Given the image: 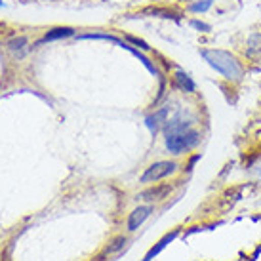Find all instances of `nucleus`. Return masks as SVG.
<instances>
[{
  "instance_id": "7",
  "label": "nucleus",
  "mask_w": 261,
  "mask_h": 261,
  "mask_svg": "<svg viewBox=\"0 0 261 261\" xmlns=\"http://www.w3.org/2000/svg\"><path fill=\"white\" fill-rule=\"evenodd\" d=\"M168 193H170V185H159V187H151V189H147V191H143L138 198L152 202V200H160V198H164Z\"/></svg>"
},
{
  "instance_id": "14",
  "label": "nucleus",
  "mask_w": 261,
  "mask_h": 261,
  "mask_svg": "<svg viewBox=\"0 0 261 261\" xmlns=\"http://www.w3.org/2000/svg\"><path fill=\"white\" fill-rule=\"evenodd\" d=\"M124 246H126V239L120 237V239H116L115 242L107 248V254H113V252H116V250H120V248H124Z\"/></svg>"
},
{
  "instance_id": "17",
  "label": "nucleus",
  "mask_w": 261,
  "mask_h": 261,
  "mask_svg": "<svg viewBox=\"0 0 261 261\" xmlns=\"http://www.w3.org/2000/svg\"><path fill=\"white\" fill-rule=\"evenodd\" d=\"M128 40H130V42H134V44H138V46L141 48V50H149V46H147V44L143 42V40H139V38H136V37H128Z\"/></svg>"
},
{
  "instance_id": "15",
  "label": "nucleus",
  "mask_w": 261,
  "mask_h": 261,
  "mask_svg": "<svg viewBox=\"0 0 261 261\" xmlns=\"http://www.w3.org/2000/svg\"><path fill=\"white\" fill-rule=\"evenodd\" d=\"M147 14H160L162 17H175V15H172V12H168V10H159V8L147 10Z\"/></svg>"
},
{
  "instance_id": "10",
  "label": "nucleus",
  "mask_w": 261,
  "mask_h": 261,
  "mask_svg": "<svg viewBox=\"0 0 261 261\" xmlns=\"http://www.w3.org/2000/svg\"><path fill=\"white\" fill-rule=\"evenodd\" d=\"M246 50L250 56H261V33H255L248 38Z\"/></svg>"
},
{
  "instance_id": "11",
  "label": "nucleus",
  "mask_w": 261,
  "mask_h": 261,
  "mask_svg": "<svg viewBox=\"0 0 261 261\" xmlns=\"http://www.w3.org/2000/svg\"><path fill=\"white\" fill-rule=\"evenodd\" d=\"M74 31L71 27H58V29H51L50 33H46V37L44 40L48 42V40H59V38H65V37H71Z\"/></svg>"
},
{
  "instance_id": "2",
  "label": "nucleus",
  "mask_w": 261,
  "mask_h": 261,
  "mask_svg": "<svg viewBox=\"0 0 261 261\" xmlns=\"http://www.w3.org/2000/svg\"><path fill=\"white\" fill-rule=\"evenodd\" d=\"M200 141V134L193 130H187L183 134H174V136H166V149L174 154H181L183 151L193 149Z\"/></svg>"
},
{
  "instance_id": "12",
  "label": "nucleus",
  "mask_w": 261,
  "mask_h": 261,
  "mask_svg": "<svg viewBox=\"0 0 261 261\" xmlns=\"http://www.w3.org/2000/svg\"><path fill=\"white\" fill-rule=\"evenodd\" d=\"M27 44V38L25 37H17V38H12L10 42H8V48L12 51H15V50H23V46Z\"/></svg>"
},
{
  "instance_id": "5",
  "label": "nucleus",
  "mask_w": 261,
  "mask_h": 261,
  "mask_svg": "<svg viewBox=\"0 0 261 261\" xmlns=\"http://www.w3.org/2000/svg\"><path fill=\"white\" fill-rule=\"evenodd\" d=\"M177 234H179V231H172V232H168V234H166V237H164V239H160L159 242H156V246H152L151 250L147 252L145 259H143V261H151L152 257H154V255H159L160 252H162V250H164V248H166L168 244H170V242H174V240L177 239Z\"/></svg>"
},
{
  "instance_id": "13",
  "label": "nucleus",
  "mask_w": 261,
  "mask_h": 261,
  "mask_svg": "<svg viewBox=\"0 0 261 261\" xmlns=\"http://www.w3.org/2000/svg\"><path fill=\"white\" fill-rule=\"evenodd\" d=\"M210 6H212V0H200V2H196V4H191V10H193V12H206Z\"/></svg>"
},
{
  "instance_id": "6",
  "label": "nucleus",
  "mask_w": 261,
  "mask_h": 261,
  "mask_svg": "<svg viewBox=\"0 0 261 261\" xmlns=\"http://www.w3.org/2000/svg\"><path fill=\"white\" fill-rule=\"evenodd\" d=\"M191 128V122L189 120H183V118H172L164 124V134L166 136H174V134H183Z\"/></svg>"
},
{
  "instance_id": "8",
  "label": "nucleus",
  "mask_w": 261,
  "mask_h": 261,
  "mask_svg": "<svg viewBox=\"0 0 261 261\" xmlns=\"http://www.w3.org/2000/svg\"><path fill=\"white\" fill-rule=\"evenodd\" d=\"M166 115H168V109H162V111H159L156 115H152V116H147L145 118V124H147V128L152 132V134H156L159 132V124L166 118Z\"/></svg>"
},
{
  "instance_id": "3",
  "label": "nucleus",
  "mask_w": 261,
  "mask_h": 261,
  "mask_svg": "<svg viewBox=\"0 0 261 261\" xmlns=\"http://www.w3.org/2000/svg\"><path fill=\"white\" fill-rule=\"evenodd\" d=\"M177 164L175 162H170V160H164V162H156V164H152L149 166L143 172L141 175V183H152V181H159L162 177H166V175L174 174Z\"/></svg>"
},
{
  "instance_id": "4",
  "label": "nucleus",
  "mask_w": 261,
  "mask_h": 261,
  "mask_svg": "<svg viewBox=\"0 0 261 261\" xmlns=\"http://www.w3.org/2000/svg\"><path fill=\"white\" fill-rule=\"evenodd\" d=\"M151 214H152L151 206H139V208H136V210L130 214V218H128V229H130V231H138L139 227L143 225V221H145Z\"/></svg>"
},
{
  "instance_id": "9",
  "label": "nucleus",
  "mask_w": 261,
  "mask_h": 261,
  "mask_svg": "<svg viewBox=\"0 0 261 261\" xmlns=\"http://www.w3.org/2000/svg\"><path fill=\"white\" fill-rule=\"evenodd\" d=\"M175 84L181 88L183 92H195V82L191 80L189 74L183 73V71H177V73H175Z\"/></svg>"
},
{
  "instance_id": "18",
  "label": "nucleus",
  "mask_w": 261,
  "mask_h": 261,
  "mask_svg": "<svg viewBox=\"0 0 261 261\" xmlns=\"http://www.w3.org/2000/svg\"><path fill=\"white\" fill-rule=\"evenodd\" d=\"M183 2H191V0H183Z\"/></svg>"
},
{
  "instance_id": "16",
  "label": "nucleus",
  "mask_w": 261,
  "mask_h": 261,
  "mask_svg": "<svg viewBox=\"0 0 261 261\" xmlns=\"http://www.w3.org/2000/svg\"><path fill=\"white\" fill-rule=\"evenodd\" d=\"M191 25L195 27V29H200V31H210V25H206V23H202V21H191Z\"/></svg>"
},
{
  "instance_id": "1",
  "label": "nucleus",
  "mask_w": 261,
  "mask_h": 261,
  "mask_svg": "<svg viewBox=\"0 0 261 261\" xmlns=\"http://www.w3.org/2000/svg\"><path fill=\"white\" fill-rule=\"evenodd\" d=\"M202 58L208 61V65L214 67L227 80L242 79V65L232 54L225 50H202Z\"/></svg>"
}]
</instances>
